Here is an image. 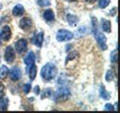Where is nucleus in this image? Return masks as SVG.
I'll return each mask as SVG.
<instances>
[{
    "mask_svg": "<svg viewBox=\"0 0 120 113\" xmlns=\"http://www.w3.org/2000/svg\"><path fill=\"white\" fill-rule=\"evenodd\" d=\"M40 74H41V77L46 81L52 80L57 74V68L52 63H50V62L46 63L42 67L40 71Z\"/></svg>",
    "mask_w": 120,
    "mask_h": 113,
    "instance_id": "1",
    "label": "nucleus"
},
{
    "mask_svg": "<svg viewBox=\"0 0 120 113\" xmlns=\"http://www.w3.org/2000/svg\"><path fill=\"white\" fill-rule=\"evenodd\" d=\"M52 95H53V100L56 103L64 102V101H67L70 96V91L67 88H61Z\"/></svg>",
    "mask_w": 120,
    "mask_h": 113,
    "instance_id": "2",
    "label": "nucleus"
},
{
    "mask_svg": "<svg viewBox=\"0 0 120 113\" xmlns=\"http://www.w3.org/2000/svg\"><path fill=\"white\" fill-rule=\"evenodd\" d=\"M74 35L72 32L66 30V29H60L57 33H56V40L58 41H67V40H70L71 39H73Z\"/></svg>",
    "mask_w": 120,
    "mask_h": 113,
    "instance_id": "3",
    "label": "nucleus"
},
{
    "mask_svg": "<svg viewBox=\"0 0 120 113\" xmlns=\"http://www.w3.org/2000/svg\"><path fill=\"white\" fill-rule=\"evenodd\" d=\"M94 35H95V38H96V40L98 44V46L100 47L101 50H106L107 49V45H106V37L104 36L103 33L99 32L98 29L97 31L94 32Z\"/></svg>",
    "mask_w": 120,
    "mask_h": 113,
    "instance_id": "4",
    "label": "nucleus"
},
{
    "mask_svg": "<svg viewBox=\"0 0 120 113\" xmlns=\"http://www.w3.org/2000/svg\"><path fill=\"white\" fill-rule=\"evenodd\" d=\"M4 57H5V60L8 64H10L13 62V60L15 59V51H14L12 46H8L6 48Z\"/></svg>",
    "mask_w": 120,
    "mask_h": 113,
    "instance_id": "5",
    "label": "nucleus"
},
{
    "mask_svg": "<svg viewBox=\"0 0 120 113\" xmlns=\"http://www.w3.org/2000/svg\"><path fill=\"white\" fill-rule=\"evenodd\" d=\"M15 50L19 54H22L27 49V40L25 39H20L15 42Z\"/></svg>",
    "mask_w": 120,
    "mask_h": 113,
    "instance_id": "6",
    "label": "nucleus"
},
{
    "mask_svg": "<svg viewBox=\"0 0 120 113\" xmlns=\"http://www.w3.org/2000/svg\"><path fill=\"white\" fill-rule=\"evenodd\" d=\"M22 76V72L19 67H13L9 73V77L12 81H18Z\"/></svg>",
    "mask_w": 120,
    "mask_h": 113,
    "instance_id": "7",
    "label": "nucleus"
},
{
    "mask_svg": "<svg viewBox=\"0 0 120 113\" xmlns=\"http://www.w3.org/2000/svg\"><path fill=\"white\" fill-rule=\"evenodd\" d=\"M19 26L23 30H28L32 27V20L28 17H24V18L21 19V21L19 23Z\"/></svg>",
    "mask_w": 120,
    "mask_h": 113,
    "instance_id": "8",
    "label": "nucleus"
},
{
    "mask_svg": "<svg viewBox=\"0 0 120 113\" xmlns=\"http://www.w3.org/2000/svg\"><path fill=\"white\" fill-rule=\"evenodd\" d=\"M1 37L4 40H9L11 38V30L8 25H5L1 31Z\"/></svg>",
    "mask_w": 120,
    "mask_h": 113,
    "instance_id": "9",
    "label": "nucleus"
},
{
    "mask_svg": "<svg viewBox=\"0 0 120 113\" xmlns=\"http://www.w3.org/2000/svg\"><path fill=\"white\" fill-rule=\"evenodd\" d=\"M43 40H44V34L43 32H39L38 33L35 38H34V43L37 47H41L42 46V43H43Z\"/></svg>",
    "mask_w": 120,
    "mask_h": 113,
    "instance_id": "10",
    "label": "nucleus"
},
{
    "mask_svg": "<svg viewBox=\"0 0 120 113\" xmlns=\"http://www.w3.org/2000/svg\"><path fill=\"white\" fill-rule=\"evenodd\" d=\"M34 62H35V54L32 51H30L27 54V56L24 57V64L29 68L32 64H34Z\"/></svg>",
    "mask_w": 120,
    "mask_h": 113,
    "instance_id": "11",
    "label": "nucleus"
},
{
    "mask_svg": "<svg viewBox=\"0 0 120 113\" xmlns=\"http://www.w3.org/2000/svg\"><path fill=\"white\" fill-rule=\"evenodd\" d=\"M24 13V8L22 5H16L14 6V8H12V15L14 16H22Z\"/></svg>",
    "mask_w": 120,
    "mask_h": 113,
    "instance_id": "12",
    "label": "nucleus"
},
{
    "mask_svg": "<svg viewBox=\"0 0 120 113\" xmlns=\"http://www.w3.org/2000/svg\"><path fill=\"white\" fill-rule=\"evenodd\" d=\"M43 18L46 22H52L54 20V13L51 8L45 9V11L43 12Z\"/></svg>",
    "mask_w": 120,
    "mask_h": 113,
    "instance_id": "13",
    "label": "nucleus"
},
{
    "mask_svg": "<svg viewBox=\"0 0 120 113\" xmlns=\"http://www.w3.org/2000/svg\"><path fill=\"white\" fill-rule=\"evenodd\" d=\"M101 28H102L103 31H105L107 33H111V29H112L111 22L109 20L101 19Z\"/></svg>",
    "mask_w": 120,
    "mask_h": 113,
    "instance_id": "14",
    "label": "nucleus"
},
{
    "mask_svg": "<svg viewBox=\"0 0 120 113\" xmlns=\"http://www.w3.org/2000/svg\"><path fill=\"white\" fill-rule=\"evenodd\" d=\"M99 95H100V97H101L102 99H104V100H109V99L111 98V94L106 90L105 87H104L102 84L99 86Z\"/></svg>",
    "mask_w": 120,
    "mask_h": 113,
    "instance_id": "15",
    "label": "nucleus"
},
{
    "mask_svg": "<svg viewBox=\"0 0 120 113\" xmlns=\"http://www.w3.org/2000/svg\"><path fill=\"white\" fill-rule=\"evenodd\" d=\"M67 20H68V23L69 24V25H71V26H75L77 24V23L79 22V18L76 15H72V14H68Z\"/></svg>",
    "mask_w": 120,
    "mask_h": 113,
    "instance_id": "16",
    "label": "nucleus"
},
{
    "mask_svg": "<svg viewBox=\"0 0 120 113\" xmlns=\"http://www.w3.org/2000/svg\"><path fill=\"white\" fill-rule=\"evenodd\" d=\"M8 105V99L5 95L0 96V109L1 110H7Z\"/></svg>",
    "mask_w": 120,
    "mask_h": 113,
    "instance_id": "17",
    "label": "nucleus"
},
{
    "mask_svg": "<svg viewBox=\"0 0 120 113\" xmlns=\"http://www.w3.org/2000/svg\"><path fill=\"white\" fill-rule=\"evenodd\" d=\"M37 75V66L35 64H32L29 67V78L30 80H34Z\"/></svg>",
    "mask_w": 120,
    "mask_h": 113,
    "instance_id": "18",
    "label": "nucleus"
},
{
    "mask_svg": "<svg viewBox=\"0 0 120 113\" xmlns=\"http://www.w3.org/2000/svg\"><path fill=\"white\" fill-rule=\"evenodd\" d=\"M53 94V91L52 89L50 88H47V89H44L43 91L41 92V98L44 99V98H49V97H52Z\"/></svg>",
    "mask_w": 120,
    "mask_h": 113,
    "instance_id": "19",
    "label": "nucleus"
},
{
    "mask_svg": "<svg viewBox=\"0 0 120 113\" xmlns=\"http://www.w3.org/2000/svg\"><path fill=\"white\" fill-rule=\"evenodd\" d=\"M8 69L6 65H2L0 68V79H5L8 76Z\"/></svg>",
    "mask_w": 120,
    "mask_h": 113,
    "instance_id": "20",
    "label": "nucleus"
},
{
    "mask_svg": "<svg viewBox=\"0 0 120 113\" xmlns=\"http://www.w3.org/2000/svg\"><path fill=\"white\" fill-rule=\"evenodd\" d=\"M113 78H114V73H113V72H112V70H108V71L106 72V74H105V79H106V81H107V82H111V81L113 80Z\"/></svg>",
    "mask_w": 120,
    "mask_h": 113,
    "instance_id": "21",
    "label": "nucleus"
},
{
    "mask_svg": "<svg viewBox=\"0 0 120 113\" xmlns=\"http://www.w3.org/2000/svg\"><path fill=\"white\" fill-rule=\"evenodd\" d=\"M77 56H78V53H77L76 51H72V52L68 53V56H67V58H66V63H68V61H69V60H71V59H74Z\"/></svg>",
    "mask_w": 120,
    "mask_h": 113,
    "instance_id": "22",
    "label": "nucleus"
},
{
    "mask_svg": "<svg viewBox=\"0 0 120 113\" xmlns=\"http://www.w3.org/2000/svg\"><path fill=\"white\" fill-rule=\"evenodd\" d=\"M110 4V0H98V7L100 8H106Z\"/></svg>",
    "mask_w": 120,
    "mask_h": 113,
    "instance_id": "23",
    "label": "nucleus"
},
{
    "mask_svg": "<svg viewBox=\"0 0 120 113\" xmlns=\"http://www.w3.org/2000/svg\"><path fill=\"white\" fill-rule=\"evenodd\" d=\"M92 31H93V33L95 32V31H97L98 28V21H97V19L95 18V17H92Z\"/></svg>",
    "mask_w": 120,
    "mask_h": 113,
    "instance_id": "24",
    "label": "nucleus"
},
{
    "mask_svg": "<svg viewBox=\"0 0 120 113\" xmlns=\"http://www.w3.org/2000/svg\"><path fill=\"white\" fill-rule=\"evenodd\" d=\"M111 61L115 63L117 61V49H115L113 52H112L111 54Z\"/></svg>",
    "mask_w": 120,
    "mask_h": 113,
    "instance_id": "25",
    "label": "nucleus"
},
{
    "mask_svg": "<svg viewBox=\"0 0 120 113\" xmlns=\"http://www.w3.org/2000/svg\"><path fill=\"white\" fill-rule=\"evenodd\" d=\"M38 4L40 7H48V6L51 5L49 0H38Z\"/></svg>",
    "mask_w": 120,
    "mask_h": 113,
    "instance_id": "26",
    "label": "nucleus"
},
{
    "mask_svg": "<svg viewBox=\"0 0 120 113\" xmlns=\"http://www.w3.org/2000/svg\"><path fill=\"white\" fill-rule=\"evenodd\" d=\"M113 109H114V106L112 104H106L104 106V110L106 111H112Z\"/></svg>",
    "mask_w": 120,
    "mask_h": 113,
    "instance_id": "27",
    "label": "nucleus"
},
{
    "mask_svg": "<svg viewBox=\"0 0 120 113\" xmlns=\"http://www.w3.org/2000/svg\"><path fill=\"white\" fill-rule=\"evenodd\" d=\"M31 89V85L30 84H24L23 85V91L24 93H28Z\"/></svg>",
    "mask_w": 120,
    "mask_h": 113,
    "instance_id": "28",
    "label": "nucleus"
},
{
    "mask_svg": "<svg viewBox=\"0 0 120 113\" xmlns=\"http://www.w3.org/2000/svg\"><path fill=\"white\" fill-rule=\"evenodd\" d=\"M34 92H35L36 94H38V93H39V87H38V86H36V87H35Z\"/></svg>",
    "mask_w": 120,
    "mask_h": 113,
    "instance_id": "29",
    "label": "nucleus"
},
{
    "mask_svg": "<svg viewBox=\"0 0 120 113\" xmlns=\"http://www.w3.org/2000/svg\"><path fill=\"white\" fill-rule=\"evenodd\" d=\"M87 3H89V4H93V3H95L96 2V0H85Z\"/></svg>",
    "mask_w": 120,
    "mask_h": 113,
    "instance_id": "30",
    "label": "nucleus"
},
{
    "mask_svg": "<svg viewBox=\"0 0 120 113\" xmlns=\"http://www.w3.org/2000/svg\"><path fill=\"white\" fill-rule=\"evenodd\" d=\"M1 40H2V37H1V33H0V47H1V42H2Z\"/></svg>",
    "mask_w": 120,
    "mask_h": 113,
    "instance_id": "31",
    "label": "nucleus"
},
{
    "mask_svg": "<svg viewBox=\"0 0 120 113\" xmlns=\"http://www.w3.org/2000/svg\"><path fill=\"white\" fill-rule=\"evenodd\" d=\"M66 1H68V2H73V1H75V0H66Z\"/></svg>",
    "mask_w": 120,
    "mask_h": 113,
    "instance_id": "32",
    "label": "nucleus"
}]
</instances>
